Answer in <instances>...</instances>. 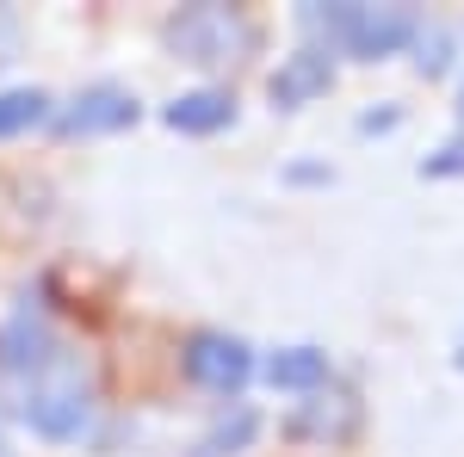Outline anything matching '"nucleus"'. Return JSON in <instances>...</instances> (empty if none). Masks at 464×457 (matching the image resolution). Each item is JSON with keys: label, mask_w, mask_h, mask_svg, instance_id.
Masks as SVG:
<instances>
[{"label": "nucleus", "mask_w": 464, "mask_h": 457, "mask_svg": "<svg viewBox=\"0 0 464 457\" xmlns=\"http://www.w3.org/2000/svg\"><path fill=\"white\" fill-rule=\"evenodd\" d=\"M304 25L328 37V50L353 56V62H384L396 50H409L421 37V19L409 6H304Z\"/></svg>", "instance_id": "1"}, {"label": "nucleus", "mask_w": 464, "mask_h": 457, "mask_svg": "<svg viewBox=\"0 0 464 457\" xmlns=\"http://www.w3.org/2000/svg\"><path fill=\"white\" fill-rule=\"evenodd\" d=\"M248 43H254V25L236 6H179L168 19V50L179 62H198V69L236 62V50H248Z\"/></svg>", "instance_id": "2"}, {"label": "nucleus", "mask_w": 464, "mask_h": 457, "mask_svg": "<svg viewBox=\"0 0 464 457\" xmlns=\"http://www.w3.org/2000/svg\"><path fill=\"white\" fill-rule=\"evenodd\" d=\"M25 426L32 433H44V439H81V426L93 421V395H87V384L81 377H69V371H44L32 389H25Z\"/></svg>", "instance_id": "3"}, {"label": "nucleus", "mask_w": 464, "mask_h": 457, "mask_svg": "<svg viewBox=\"0 0 464 457\" xmlns=\"http://www.w3.org/2000/svg\"><path fill=\"white\" fill-rule=\"evenodd\" d=\"M179 365H186L192 384L211 389V395H236V389L254 377V352H248V340H236V334H192L186 352H179Z\"/></svg>", "instance_id": "4"}, {"label": "nucleus", "mask_w": 464, "mask_h": 457, "mask_svg": "<svg viewBox=\"0 0 464 457\" xmlns=\"http://www.w3.org/2000/svg\"><path fill=\"white\" fill-rule=\"evenodd\" d=\"M334 87V56H328V43H304V50H291L285 62L273 69V81H266V93H273V106L279 111H297L310 106V100H322Z\"/></svg>", "instance_id": "5"}, {"label": "nucleus", "mask_w": 464, "mask_h": 457, "mask_svg": "<svg viewBox=\"0 0 464 457\" xmlns=\"http://www.w3.org/2000/svg\"><path fill=\"white\" fill-rule=\"evenodd\" d=\"M137 124V93L130 87H87V93H74V106L63 111V130L69 137H111V130H130Z\"/></svg>", "instance_id": "6"}, {"label": "nucleus", "mask_w": 464, "mask_h": 457, "mask_svg": "<svg viewBox=\"0 0 464 457\" xmlns=\"http://www.w3.org/2000/svg\"><path fill=\"white\" fill-rule=\"evenodd\" d=\"M161 118H168V130H179V137H217V130L236 124V93H223V87H198V93H179Z\"/></svg>", "instance_id": "7"}, {"label": "nucleus", "mask_w": 464, "mask_h": 457, "mask_svg": "<svg viewBox=\"0 0 464 457\" xmlns=\"http://www.w3.org/2000/svg\"><path fill=\"white\" fill-rule=\"evenodd\" d=\"M0 365H6V371H50V365H56V340H50L32 316H13L0 328Z\"/></svg>", "instance_id": "8"}, {"label": "nucleus", "mask_w": 464, "mask_h": 457, "mask_svg": "<svg viewBox=\"0 0 464 457\" xmlns=\"http://www.w3.org/2000/svg\"><path fill=\"white\" fill-rule=\"evenodd\" d=\"M260 377L273 389H297V395H304V389H322L328 384V352L322 347H279L260 365Z\"/></svg>", "instance_id": "9"}, {"label": "nucleus", "mask_w": 464, "mask_h": 457, "mask_svg": "<svg viewBox=\"0 0 464 457\" xmlns=\"http://www.w3.org/2000/svg\"><path fill=\"white\" fill-rule=\"evenodd\" d=\"M50 118V93L44 87H6L0 93V137H25Z\"/></svg>", "instance_id": "10"}, {"label": "nucleus", "mask_w": 464, "mask_h": 457, "mask_svg": "<svg viewBox=\"0 0 464 457\" xmlns=\"http://www.w3.org/2000/svg\"><path fill=\"white\" fill-rule=\"evenodd\" d=\"M260 433V414L254 408H236L229 421H217L205 439H198V452L192 457H236V452H248V439Z\"/></svg>", "instance_id": "11"}, {"label": "nucleus", "mask_w": 464, "mask_h": 457, "mask_svg": "<svg viewBox=\"0 0 464 457\" xmlns=\"http://www.w3.org/2000/svg\"><path fill=\"white\" fill-rule=\"evenodd\" d=\"M415 50H421V56H415V69H421V74H446V69H452V37H446V32H421V37H415Z\"/></svg>", "instance_id": "12"}, {"label": "nucleus", "mask_w": 464, "mask_h": 457, "mask_svg": "<svg viewBox=\"0 0 464 457\" xmlns=\"http://www.w3.org/2000/svg\"><path fill=\"white\" fill-rule=\"evenodd\" d=\"M452 174H464V137L446 142L440 155H428V161H421V179H452Z\"/></svg>", "instance_id": "13"}, {"label": "nucleus", "mask_w": 464, "mask_h": 457, "mask_svg": "<svg viewBox=\"0 0 464 457\" xmlns=\"http://www.w3.org/2000/svg\"><path fill=\"white\" fill-rule=\"evenodd\" d=\"M19 13H13V6H0V69H6V62H13V56H19Z\"/></svg>", "instance_id": "14"}, {"label": "nucleus", "mask_w": 464, "mask_h": 457, "mask_svg": "<svg viewBox=\"0 0 464 457\" xmlns=\"http://www.w3.org/2000/svg\"><path fill=\"white\" fill-rule=\"evenodd\" d=\"M459 118H464V87H459Z\"/></svg>", "instance_id": "15"}]
</instances>
